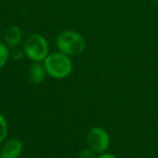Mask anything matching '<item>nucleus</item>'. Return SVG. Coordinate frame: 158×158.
<instances>
[{"label":"nucleus","instance_id":"1","mask_svg":"<svg viewBox=\"0 0 158 158\" xmlns=\"http://www.w3.org/2000/svg\"><path fill=\"white\" fill-rule=\"evenodd\" d=\"M56 48L60 52L68 55L75 56L84 52L86 48V40L81 34L75 31H64L59 34L55 40Z\"/></svg>","mask_w":158,"mask_h":158},{"label":"nucleus","instance_id":"2","mask_svg":"<svg viewBox=\"0 0 158 158\" xmlns=\"http://www.w3.org/2000/svg\"><path fill=\"white\" fill-rule=\"evenodd\" d=\"M47 75L55 79H63L67 77L73 70V63L70 56L60 52L49 53L44 61Z\"/></svg>","mask_w":158,"mask_h":158},{"label":"nucleus","instance_id":"3","mask_svg":"<svg viewBox=\"0 0 158 158\" xmlns=\"http://www.w3.org/2000/svg\"><path fill=\"white\" fill-rule=\"evenodd\" d=\"M25 55L33 62H42L49 55V44L44 36L31 34L23 44Z\"/></svg>","mask_w":158,"mask_h":158},{"label":"nucleus","instance_id":"4","mask_svg":"<svg viewBox=\"0 0 158 158\" xmlns=\"http://www.w3.org/2000/svg\"><path fill=\"white\" fill-rule=\"evenodd\" d=\"M88 145L95 154H103L108 149L110 145V138L105 129L101 127H94L89 131Z\"/></svg>","mask_w":158,"mask_h":158},{"label":"nucleus","instance_id":"5","mask_svg":"<svg viewBox=\"0 0 158 158\" xmlns=\"http://www.w3.org/2000/svg\"><path fill=\"white\" fill-rule=\"evenodd\" d=\"M23 151V143L19 139H9L5 141L0 151V158H19Z\"/></svg>","mask_w":158,"mask_h":158},{"label":"nucleus","instance_id":"6","mask_svg":"<svg viewBox=\"0 0 158 158\" xmlns=\"http://www.w3.org/2000/svg\"><path fill=\"white\" fill-rule=\"evenodd\" d=\"M23 40V33L22 29L16 25L8 27L3 34V41L9 48H15L19 47Z\"/></svg>","mask_w":158,"mask_h":158},{"label":"nucleus","instance_id":"7","mask_svg":"<svg viewBox=\"0 0 158 158\" xmlns=\"http://www.w3.org/2000/svg\"><path fill=\"white\" fill-rule=\"evenodd\" d=\"M47 70L44 67V64L42 62H33L29 66L28 70V77L31 84L34 85H40L44 81L46 78Z\"/></svg>","mask_w":158,"mask_h":158},{"label":"nucleus","instance_id":"8","mask_svg":"<svg viewBox=\"0 0 158 158\" xmlns=\"http://www.w3.org/2000/svg\"><path fill=\"white\" fill-rule=\"evenodd\" d=\"M10 59V49L5 42L0 41V69L7 64Z\"/></svg>","mask_w":158,"mask_h":158},{"label":"nucleus","instance_id":"9","mask_svg":"<svg viewBox=\"0 0 158 158\" xmlns=\"http://www.w3.org/2000/svg\"><path fill=\"white\" fill-rule=\"evenodd\" d=\"M8 135V123L6 118L0 114V144L6 141Z\"/></svg>","mask_w":158,"mask_h":158},{"label":"nucleus","instance_id":"10","mask_svg":"<svg viewBox=\"0 0 158 158\" xmlns=\"http://www.w3.org/2000/svg\"><path fill=\"white\" fill-rule=\"evenodd\" d=\"M24 55H25L24 50L19 49V47L12 48V51H10V57H12L14 60H21Z\"/></svg>","mask_w":158,"mask_h":158},{"label":"nucleus","instance_id":"11","mask_svg":"<svg viewBox=\"0 0 158 158\" xmlns=\"http://www.w3.org/2000/svg\"><path fill=\"white\" fill-rule=\"evenodd\" d=\"M80 158H95V153L91 148H84L81 149L79 154Z\"/></svg>","mask_w":158,"mask_h":158},{"label":"nucleus","instance_id":"12","mask_svg":"<svg viewBox=\"0 0 158 158\" xmlns=\"http://www.w3.org/2000/svg\"><path fill=\"white\" fill-rule=\"evenodd\" d=\"M97 158H118L116 157L115 155H113V154H107V153H103V154H100L99 157Z\"/></svg>","mask_w":158,"mask_h":158},{"label":"nucleus","instance_id":"13","mask_svg":"<svg viewBox=\"0 0 158 158\" xmlns=\"http://www.w3.org/2000/svg\"><path fill=\"white\" fill-rule=\"evenodd\" d=\"M152 1H154V2H155L156 5H158V0H152Z\"/></svg>","mask_w":158,"mask_h":158}]
</instances>
